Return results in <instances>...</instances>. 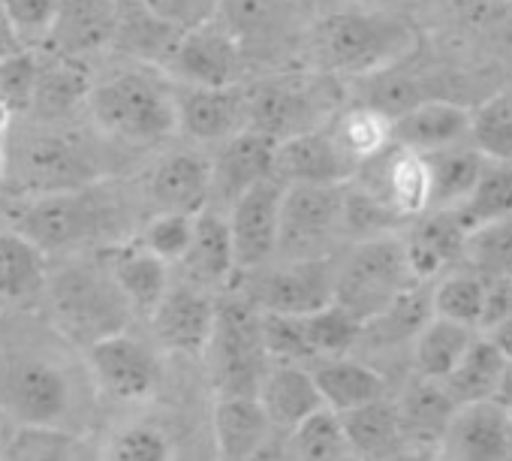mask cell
Wrapping results in <instances>:
<instances>
[{
    "instance_id": "obj_1",
    "label": "cell",
    "mask_w": 512,
    "mask_h": 461,
    "mask_svg": "<svg viewBox=\"0 0 512 461\" xmlns=\"http://www.w3.org/2000/svg\"><path fill=\"white\" fill-rule=\"evenodd\" d=\"M85 100L94 124L127 145H157L178 133L175 82L154 67L121 70L91 85Z\"/></svg>"
},
{
    "instance_id": "obj_2",
    "label": "cell",
    "mask_w": 512,
    "mask_h": 461,
    "mask_svg": "<svg viewBox=\"0 0 512 461\" xmlns=\"http://www.w3.org/2000/svg\"><path fill=\"white\" fill-rule=\"evenodd\" d=\"M311 49L323 70L362 79L407 61L416 49V34L401 19L344 10L317 22Z\"/></svg>"
},
{
    "instance_id": "obj_3",
    "label": "cell",
    "mask_w": 512,
    "mask_h": 461,
    "mask_svg": "<svg viewBox=\"0 0 512 461\" xmlns=\"http://www.w3.org/2000/svg\"><path fill=\"white\" fill-rule=\"evenodd\" d=\"M398 233L359 242L344 263H335V302L362 323L386 311L401 293L416 287Z\"/></svg>"
},
{
    "instance_id": "obj_4",
    "label": "cell",
    "mask_w": 512,
    "mask_h": 461,
    "mask_svg": "<svg viewBox=\"0 0 512 461\" xmlns=\"http://www.w3.org/2000/svg\"><path fill=\"white\" fill-rule=\"evenodd\" d=\"M7 178L19 190L40 196L61 190H85L100 178V166L79 139L61 133H34L7 148L4 181Z\"/></svg>"
},
{
    "instance_id": "obj_5",
    "label": "cell",
    "mask_w": 512,
    "mask_h": 461,
    "mask_svg": "<svg viewBox=\"0 0 512 461\" xmlns=\"http://www.w3.org/2000/svg\"><path fill=\"white\" fill-rule=\"evenodd\" d=\"M0 401L19 425H64L73 413V380L46 356H10L0 371Z\"/></svg>"
},
{
    "instance_id": "obj_6",
    "label": "cell",
    "mask_w": 512,
    "mask_h": 461,
    "mask_svg": "<svg viewBox=\"0 0 512 461\" xmlns=\"http://www.w3.org/2000/svg\"><path fill=\"white\" fill-rule=\"evenodd\" d=\"M55 314L64 329H70L91 344L103 335L121 332V323L127 317V299L115 287V281L88 266H76L61 272L55 281L49 278L46 284Z\"/></svg>"
},
{
    "instance_id": "obj_7",
    "label": "cell",
    "mask_w": 512,
    "mask_h": 461,
    "mask_svg": "<svg viewBox=\"0 0 512 461\" xmlns=\"http://www.w3.org/2000/svg\"><path fill=\"white\" fill-rule=\"evenodd\" d=\"M344 184H287L278 217V251L290 260L323 257V245L341 233Z\"/></svg>"
},
{
    "instance_id": "obj_8",
    "label": "cell",
    "mask_w": 512,
    "mask_h": 461,
    "mask_svg": "<svg viewBox=\"0 0 512 461\" xmlns=\"http://www.w3.org/2000/svg\"><path fill=\"white\" fill-rule=\"evenodd\" d=\"M100 226V208L85 190H61L34 196L16 217V233L37 245L46 257L79 248Z\"/></svg>"
},
{
    "instance_id": "obj_9",
    "label": "cell",
    "mask_w": 512,
    "mask_h": 461,
    "mask_svg": "<svg viewBox=\"0 0 512 461\" xmlns=\"http://www.w3.org/2000/svg\"><path fill=\"white\" fill-rule=\"evenodd\" d=\"M211 359H214V383H217V395L229 398V395H250L256 398L263 386V338H260V323L250 320L241 311H220L217 308V323H214V335L208 341ZM205 350V353H208Z\"/></svg>"
},
{
    "instance_id": "obj_10",
    "label": "cell",
    "mask_w": 512,
    "mask_h": 461,
    "mask_svg": "<svg viewBox=\"0 0 512 461\" xmlns=\"http://www.w3.org/2000/svg\"><path fill=\"white\" fill-rule=\"evenodd\" d=\"M166 67L172 82L178 85L226 88L238 85L241 79L244 49L217 19H208L178 37L175 49L166 58Z\"/></svg>"
},
{
    "instance_id": "obj_11",
    "label": "cell",
    "mask_w": 512,
    "mask_h": 461,
    "mask_svg": "<svg viewBox=\"0 0 512 461\" xmlns=\"http://www.w3.org/2000/svg\"><path fill=\"white\" fill-rule=\"evenodd\" d=\"M350 181L383 199L404 220H413L416 214L431 208V181L425 157L395 142L386 145L380 154L362 160Z\"/></svg>"
},
{
    "instance_id": "obj_12",
    "label": "cell",
    "mask_w": 512,
    "mask_h": 461,
    "mask_svg": "<svg viewBox=\"0 0 512 461\" xmlns=\"http://www.w3.org/2000/svg\"><path fill=\"white\" fill-rule=\"evenodd\" d=\"M284 181L263 178L250 184L232 205H229V236L235 269H256L272 254H278V217H281V196Z\"/></svg>"
},
{
    "instance_id": "obj_13",
    "label": "cell",
    "mask_w": 512,
    "mask_h": 461,
    "mask_svg": "<svg viewBox=\"0 0 512 461\" xmlns=\"http://www.w3.org/2000/svg\"><path fill=\"white\" fill-rule=\"evenodd\" d=\"M88 368L97 386L118 401H142L157 389L160 365L154 353L127 332H112L88 344Z\"/></svg>"
},
{
    "instance_id": "obj_14",
    "label": "cell",
    "mask_w": 512,
    "mask_h": 461,
    "mask_svg": "<svg viewBox=\"0 0 512 461\" xmlns=\"http://www.w3.org/2000/svg\"><path fill=\"white\" fill-rule=\"evenodd\" d=\"M256 302L266 314L305 317L335 302V260L305 257L269 272L256 290Z\"/></svg>"
},
{
    "instance_id": "obj_15",
    "label": "cell",
    "mask_w": 512,
    "mask_h": 461,
    "mask_svg": "<svg viewBox=\"0 0 512 461\" xmlns=\"http://www.w3.org/2000/svg\"><path fill=\"white\" fill-rule=\"evenodd\" d=\"M401 242L416 281L431 284L464 263L467 229L452 208H428L407 220V233H401Z\"/></svg>"
},
{
    "instance_id": "obj_16",
    "label": "cell",
    "mask_w": 512,
    "mask_h": 461,
    "mask_svg": "<svg viewBox=\"0 0 512 461\" xmlns=\"http://www.w3.org/2000/svg\"><path fill=\"white\" fill-rule=\"evenodd\" d=\"M440 446L446 461H506L512 452V419L491 398L458 404Z\"/></svg>"
},
{
    "instance_id": "obj_17",
    "label": "cell",
    "mask_w": 512,
    "mask_h": 461,
    "mask_svg": "<svg viewBox=\"0 0 512 461\" xmlns=\"http://www.w3.org/2000/svg\"><path fill=\"white\" fill-rule=\"evenodd\" d=\"M356 163L338 148L329 127L293 133L275 145L272 175L284 184H347Z\"/></svg>"
},
{
    "instance_id": "obj_18",
    "label": "cell",
    "mask_w": 512,
    "mask_h": 461,
    "mask_svg": "<svg viewBox=\"0 0 512 461\" xmlns=\"http://www.w3.org/2000/svg\"><path fill=\"white\" fill-rule=\"evenodd\" d=\"M151 323L163 347L187 353V356H199L208 350V341L214 335L217 305L196 284L169 287L166 296L151 311Z\"/></svg>"
},
{
    "instance_id": "obj_19",
    "label": "cell",
    "mask_w": 512,
    "mask_h": 461,
    "mask_svg": "<svg viewBox=\"0 0 512 461\" xmlns=\"http://www.w3.org/2000/svg\"><path fill=\"white\" fill-rule=\"evenodd\" d=\"M178 130L196 142H223L247 127V94L238 85L202 88L175 82Z\"/></svg>"
},
{
    "instance_id": "obj_20",
    "label": "cell",
    "mask_w": 512,
    "mask_h": 461,
    "mask_svg": "<svg viewBox=\"0 0 512 461\" xmlns=\"http://www.w3.org/2000/svg\"><path fill=\"white\" fill-rule=\"evenodd\" d=\"M275 145L272 136L250 127L223 139L217 160H211V199L232 205L250 184L272 178Z\"/></svg>"
},
{
    "instance_id": "obj_21",
    "label": "cell",
    "mask_w": 512,
    "mask_h": 461,
    "mask_svg": "<svg viewBox=\"0 0 512 461\" xmlns=\"http://www.w3.org/2000/svg\"><path fill=\"white\" fill-rule=\"evenodd\" d=\"M470 133L473 109L443 97H428L413 109L401 112L398 118H392V142L419 154L470 142Z\"/></svg>"
},
{
    "instance_id": "obj_22",
    "label": "cell",
    "mask_w": 512,
    "mask_h": 461,
    "mask_svg": "<svg viewBox=\"0 0 512 461\" xmlns=\"http://www.w3.org/2000/svg\"><path fill=\"white\" fill-rule=\"evenodd\" d=\"M118 0H58L49 49L67 58H85L115 40Z\"/></svg>"
},
{
    "instance_id": "obj_23",
    "label": "cell",
    "mask_w": 512,
    "mask_h": 461,
    "mask_svg": "<svg viewBox=\"0 0 512 461\" xmlns=\"http://www.w3.org/2000/svg\"><path fill=\"white\" fill-rule=\"evenodd\" d=\"M214 443L217 461H250L269 440L272 419L260 398L250 395H229L217 398L214 413Z\"/></svg>"
},
{
    "instance_id": "obj_24",
    "label": "cell",
    "mask_w": 512,
    "mask_h": 461,
    "mask_svg": "<svg viewBox=\"0 0 512 461\" xmlns=\"http://www.w3.org/2000/svg\"><path fill=\"white\" fill-rule=\"evenodd\" d=\"M305 0H217L214 19L238 40V46H269L281 40Z\"/></svg>"
},
{
    "instance_id": "obj_25",
    "label": "cell",
    "mask_w": 512,
    "mask_h": 461,
    "mask_svg": "<svg viewBox=\"0 0 512 461\" xmlns=\"http://www.w3.org/2000/svg\"><path fill=\"white\" fill-rule=\"evenodd\" d=\"M190 284L196 287H220L229 272L235 269V254H232V236H229V220L223 211L205 205L196 211L193 223V239L190 248L181 260Z\"/></svg>"
},
{
    "instance_id": "obj_26",
    "label": "cell",
    "mask_w": 512,
    "mask_h": 461,
    "mask_svg": "<svg viewBox=\"0 0 512 461\" xmlns=\"http://www.w3.org/2000/svg\"><path fill=\"white\" fill-rule=\"evenodd\" d=\"M151 196L160 211H202L211 202V160L199 151L166 157L151 175Z\"/></svg>"
},
{
    "instance_id": "obj_27",
    "label": "cell",
    "mask_w": 512,
    "mask_h": 461,
    "mask_svg": "<svg viewBox=\"0 0 512 461\" xmlns=\"http://www.w3.org/2000/svg\"><path fill=\"white\" fill-rule=\"evenodd\" d=\"M395 407L401 419V437L419 449H428L443 440V431L458 404L446 392L443 380L416 374V380H410L404 395L395 401Z\"/></svg>"
},
{
    "instance_id": "obj_28",
    "label": "cell",
    "mask_w": 512,
    "mask_h": 461,
    "mask_svg": "<svg viewBox=\"0 0 512 461\" xmlns=\"http://www.w3.org/2000/svg\"><path fill=\"white\" fill-rule=\"evenodd\" d=\"M323 407L347 413L386 395V380L371 365L350 356H320L311 368Z\"/></svg>"
},
{
    "instance_id": "obj_29",
    "label": "cell",
    "mask_w": 512,
    "mask_h": 461,
    "mask_svg": "<svg viewBox=\"0 0 512 461\" xmlns=\"http://www.w3.org/2000/svg\"><path fill=\"white\" fill-rule=\"evenodd\" d=\"M106 272L115 281V287L121 290V296L127 299V305H133L145 314H151L157 308V302L166 296V290L172 287L169 263H163L151 251H145L139 242L112 251L106 260Z\"/></svg>"
},
{
    "instance_id": "obj_30",
    "label": "cell",
    "mask_w": 512,
    "mask_h": 461,
    "mask_svg": "<svg viewBox=\"0 0 512 461\" xmlns=\"http://www.w3.org/2000/svg\"><path fill=\"white\" fill-rule=\"evenodd\" d=\"M260 404L266 407L272 425L296 428L314 410L323 407V398L314 386V377L299 362H278V368L266 371L260 386Z\"/></svg>"
},
{
    "instance_id": "obj_31",
    "label": "cell",
    "mask_w": 512,
    "mask_h": 461,
    "mask_svg": "<svg viewBox=\"0 0 512 461\" xmlns=\"http://www.w3.org/2000/svg\"><path fill=\"white\" fill-rule=\"evenodd\" d=\"M338 419H341L350 452H356L362 458H386V455L398 452L404 443L398 407L392 401H386V395L377 401H368L362 407H353L347 413H338Z\"/></svg>"
},
{
    "instance_id": "obj_32",
    "label": "cell",
    "mask_w": 512,
    "mask_h": 461,
    "mask_svg": "<svg viewBox=\"0 0 512 461\" xmlns=\"http://www.w3.org/2000/svg\"><path fill=\"white\" fill-rule=\"evenodd\" d=\"M428 166L431 181V208H455L464 202V196L473 190L479 169L485 163V154L473 142L449 145L440 151L422 154Z\"/></svg>"
},
{
    "instance_id": "obj_33",
    "label": "cell",
    "mask_w": 512,
    "mask_h": 461,
    "mask_svg": "<svg viewBox=\"0 0 512 461\" xmlns=\"http://www.w3.org/2000/svg\"><path fill=\"white\" fill-rule=\"evenodd\" d=\"M452 211L467 233H473V229H479L491 220L512 217V160L485 154V163L479 169L473 190Z\"/></svg>"
},
{
    "instance_id": "obj_34",
    "label": "cell",
    "mask_w": 512,
    "mask_h": 461,
    "mask_svg": "<svg viewBox=\"0 0 512 461\" xmlns=\"http://www.w3.org/2000/svg\"><path fill=\"white\" fill-rule=\"evenodd\" d=\"M46 284V254L16 229L13 233H0V299L28 302L37 299Z\"/></svg>"
},
{
    "instance_id": "obj_35",
    "label": "cell",
    "mask_w": 512,
    "mask_h": 461,
    "mask_svg": "<svg viewBox=\"0 0 512 461\" xmlns=\"http://www.w3.org/2000/svg\"><path fill=\"white\" fill-rule=\"evenodd\" d=\"M503 353L494 347V341L482 332L470 341L464 356L455 362V368L443 377L446 392L452 395L455 404H470V401H488L500 371H503Z\"/></svg>"
},
{
    "instance_id": "obj_36",
    "label": "cell",
    "mask_w": 512,
    "mask_h": 461,
    "mask_svg": "<svg viewBox=\"0 0 512 461\" xmlns=\"http://www.w3.org/2000/svg\"><path fill=\"white\" fill-rule=\"evenodd\" d=\"M181 34L184 31L157 19L154 13L139 7L136 0H118V28L112 43H121L124 52L142 61H166Z\"/></svg>"
},
{
    "instance_id": "obj_37",
    "label": "cell",
    "mask_w": 512,
    "mask_h": 461,
    "mask_svg": "<svg viewBox=\"0 0 512 461\" xmlns=\"http://www.w3.org/2000/svg\"><path fill=\"white\" fill-rule=\"evenodd\" d=\"M434 317L431 308V284H416L407 293H401L386 311H380L374 320L362 326V341L377 347H392L401 341H413L419 329Z\"/></svg>"
},
{
    "instance_id": "obj_38",
    "label": "cell",
    "mask_w": 512,
    "mask_h": 461,
    "mask_svg": "<svg viewBox=\"0 0 512 461\" xmlns=\"http://www.w3.org/2000/svg\"><path fill=\"white\" fill-rule=\"evenodd\" d=\"M473 338H476V329L461 326V323H455V320L431 317V320L419 329V335L413 338L416 374L443 380V377L455 368V362L464 356V350L470 347Z\"/></svg>"
},
{
    "instance_id": "obj_39",
    "label": "cell",
    "mask_w": 512,
    "mask_h": 461,
    "mask_svg": "<svg viewBox=\"0 0 512 461\" xmlns=\"http://www.w3.org/2000/svg\"><path fill=\"white\" fill-rule=\"evenodd\" d=\"M91 91V79L79 58L55 55L46 61H37V85H34V103L31 109H40L43 115H64L79 100H85Z\"/></svg>"
},
{
    "instance_id": "obj_40",
    "label": "cell",
    "mask_w": 512,
    "mask_h": 461,
    "mask_svg": "<svg viewBox=\"0 0 512 461\" xmlns=\"http://www.w3.org/2000/svg\"><path fill=\"white\" fill-rule=\"evenodd\" d=\"M332 139L338 142V148L359 166L362 160L380 154L386 145H392V121L368 106H353L338 112L329 124Z\"/></svg>"
},
{
    "instance_id": "obj_41",
    "label": "cell",
    "mask_w": 512,
    "mask_h": 461,
    "mask_svg": "<svg viewBox=\"0 0 512 461\" xmlns=\"http://www.w3.org/2000/svg\"><path fill=\"white\" fill-rule=\"evenodd\" d=\"M362 320L353 317L344 305L329 302L314 314L299 317V329L314 359L320 356H347L362 344Z\"/></svg>"
},
{
    "instance_id": "obj_42",
    "label": "cell",
    "mask_w": 512,
    "mask_h": 461,
    "mask_svg": "<svg viewBox=\"0 0 512 461\" xmlns=\"http://www.w3.org/2000/svg\"><path fill=\"white\" fill-rule=\"evenodd\" d=\"M482 281H512V217L491 220L464 242V263Z\"/></svg>"
},
{
    "instance_id": "obj_43",
    "label": "cell",
    "mask_w": 512,
    "mask_h": 461,
    "mask_svg": "<svg viewBox=\"0 0 512 461\" xmlns=\"http://www.w3.org/2000/svg\"><path fill=\"white\" fill-rule=\"evenodd\" d=\"M82 446L64 425H19L4 446V461H82Z\"/></svg>"
},
{
    "instance_id": "obj_44",
    "label": "cell",
    "mask_w": 512,
    "mask_h": 461,
    "mask_svg": "<svg viewBox=\"0 0 512 461\" xmlns=\"http://www.w3.org/2000/svg\"><path fill=\"white\" fill-rule=\"evenodd\" d=\"M407 226V220L392 211L383 199L368 193L365 187L347 181L344 184V205H341V233L356 236L359 242L377 239V236H392L395 229Z\"/></svg>"
},
{
    "instance_id": "obj_45",
    "label": "cell",
    "mask_w": 512,
    "mask_h": 461,
    "mask_svg": "<svg viewBox=\"0 0 512 461\" xmlns=\"http://www.w3.org/2000/svg\"><path fill=\"white\" fill-rule=\"evenodd\" d=\"M482 299H485V281L473 275L470 269L464 272L452 269L431 287L434 317L455 320L476 332H479V317H482Z\"/></svg>"
},
{
    "instance_id": "obj_46",
    "label": "cell",
    "mask_w": 512,
    "mask_h": 461,
    "mask_svg": "<svg viewBox=\"0 0 512 461\" xmlns=\"http://www.w3.org/2000/svg\"><path fill=\"white\" fill-rule=\"evenodd\" d=\"M293 443L302 461H341L350 455L341 419L335 410L320 407L293 428Z\"/></svg>"
},
{
    "instance_id": "obj_47",
    "label": "cell",
    "mask_w": 512,
    "mask_h": 461,
    "mask_svg": "<svg viewBox=\"0 0 512 461\" xmlns=\"http://www.w3.org/2000/svg\"><path fill=\"white\" fill-rule=\"evenodd\" d=\"M193 223H196V214H190V211H157L145 223L142 236L136 242L145 251H151L154 257H160L163 263L175 266L184 260V254L190 248Z\"/></svg>"
},
{
    "instance_id": "obj_48",
    "label": "cell",
    "mask_w": 512,
    "mask_h": 461,
    "mask_svg": "<svg viewBox=\"0 0 512 461\" xmlns=\"http://www.w3.org/2000/svg\"><path fill=\"white\" fill-rule=\"evenodd\" d=\"M175 449L163 428L136 422L121 428L103 449L100 461H172Z\"/></svg>"
},
{
    "instance_id": "obj_49",
    "label": "cell",
    "mask_w": 512,
    "mask_h": 461,
    "mask_svg": "<svg viewBox=\"0 0 512 461\" xmlns=\"http://www.w3.org/2000/svg\"><path fill=\"white\" fill-rule=\"evenodd\" d=\"M37 55L34 49H22L19 55L0 61V103L13 115H22L34 103V85H37Z\"/></svg>"
},
{
    "instance_id": "obj_50",
    "label": "cell",
    "mask_w": 512,
    "mask_h": 461,
    "mask_svg": "<svg viewBox=\"0 0 512 461\" xmlns=\"http://www.w3.org/2000/svg\"><path fill=\"white\" fill-rule=\"evenodd\" d=\"M0 7H4L25 49H37L49 43L58 0H0Z\"/></svg>"
},
{
    "instance_id": "obj_51",
    "label": "cell",
    "mask_w": 512,
    "mask_h": 461,
    "mask_svg": "<svg viewBox=\"0 0 512 461\" xmlns=\"http://www.w3.org/2000/svg\"><path fill=\"white\" fill-rule=\"evenodd\" d=\"M139 7L154 13L157 19L175 25L178 31H190L217 13V0H136Z\"/></svg>"
},
{
    "instance_id": "obj_52",
    "label": "cell",
    "mask_w": 512,
    "mask_h": 461,
    "mask_svg": "<svg viewBox=\"0 0 512 461\" xmlns=\"http://www.w3.org/2000/svg\"><path fill=\"white\" fill-rule=\"evenodd\" d=\"M509 314H512V281H485L479 332H488L491 326H497Z\"/></svg>"
},
{
    "instance_id": "obj_53",
    "label": "cell",
    "mask_w": 512,
    "mask_h": 461,
    "mask_svg": "<svg viewBox=\"0 0 512 461\" xmlns=\"http://www.w3.org/2000/svg\"><path fill=\"white\" fill-rule=\"evenodd\" d=\"M491 401L512 419V359L503 362V371H500V380L491 392Z\"/></svg>"
},
{
    "instance_id": "obj_54",
    "label": "cell",
    "mask_w": 512,
    "mask_h": 461,
    "mask_svg": "<svg viewBox=\"0 0 512 461\" xmlns=\"http://www.w3.org/2000/svg\"><path fill=\"white\" fill-rule=\"evenodd\" d=\"M22 49H25L22 40L16 37V31H13V25H10L4 7H0V61H7V58L19 55Z\"/></svg>"
},
{
    "instance_id": "obj_55",
    "label": "cell",
    "mask_w": 512,
    "mask_h": 461,
    "mask_svg": "<svg viewBox=\"0 0 512 461\" xmlns=\"http://www.w3.org/2000/svg\"><path fill=\"white\" fill-rule=\"evenodd\" d=\"M494 341V347L503 353V359H512V314L506 320H500L497 326H491L488 332H482Z\"/></svg>"
},
{
    "instance_id": "obj_56",
    "label": "cell",
    "mask_w": 512,
    "mask_h": 461,
    "mask_svg": "<svg viewBox=\"0 0 512 461\" xmlns=\"http://www.w3.org/2000/svg\"><path fill=\"white\" fill-rule=\"evenodd\" d=\"M392 461H446L440 452H431V449H419V446H413V449H398V452H392Z\"/></svg>"
},
{
    "instance_id": "obj_57",
    "label": "cell",
    "mask_w": 512,
    "mask_h": 461,
    "mask_svg": "<svg viewBox=\"0 0 512 461\" xmlns=\"http://www.w3.org/2000/svg\"><path fill=\"white\" fill-rule=\"evenodd\" d=\"M10 121H13V112H10V109H7L4 103H0V136H4V133H7Z\"/></svg>"
},
{
    "instance_id": "obj_58",
    "label": "cell",
    "mask_w": 512,
    "mask_h": 461,
    "mask_svg": "<svg viewBox=\"0 0 512 461\" xmlns=\"http://www.w3.org/2000/svg\"><path fill=\"white\" fill-rule=\"evenodd\" d=\"M4 172H7V148L0 145V181H4Z\"/></svg>"
},
{
    "instance_id": "obj_59",
    "label": "cell",
    "mask_w": 512,
    "mask_h": 461,
    "mask_svg": "<svg viewBox=\"0 0 512 461\" xmlns=\"http://www.w3.org/2000/svg\"><path fill=\"white\" fill-rule=\"evenodd\" d=\"M503 4H509V7H512V0H503Z\"/></svg>"
}]
</instances>
